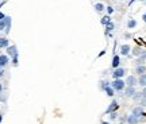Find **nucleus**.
Listing matches in <instances>:
<instances>
[{
    "instance_id": "obj_1",
    "label": "nucleus",
    "mask_w": 146,
    "mask_h": 124,
    "mask_svg": "<svg viewBox=\"0 0 146 124\" xmlns=\"http://www.w3.org/2000/svg\"><path fill=\"white\" fill-rule=\"evenodd\" d=\"M111 86L114 88V90H118V92H122L123 89L126 88V82L122 80V78H115L114 81L111 82Z\"/></svg>"
},
{
    "instance_id": "obj_2",
    "label": "nucleus",
    "mask_w": 146,
    "mask_h": 124,
    "mask_svg": "<svg viewBox=\"0 0 146 124\" xmlns=\"http://www.w3.org/2000/svg\"><path fill=\"white\" fill-rule=\"evenodd\" d=\"M126 74V69H123V67H116V69H114V73H112V77L115 78H123Z\"/></svg>"
},
{
    "instance_id": "obj_3",
    "label": "nucleus",
    "mask_w": 146,
    "mask_h": 124,
    "mask_svg": "<svg viewBox=\"0 0 146 124\" xmlns=\"http://www.w3.org/2000/svg\"><path fill=\"white\" fill-rule=\"evenodd\" d=\"M7 55L11 58H14V57H18V47L15 46V45H11V46H8L7 49Z\"/></svg>"
},
{
    "instance_id": "obj_4",
    "label": "nucleus",
    "mask_w": 146,
    "mask_h": 124,
    "mask_svg": "<svg viewBox=\"0 0 146 124\" xmlns=\"http://www.w3.org/2000/svg\"><path fill=\"white\" fill-rule=\"evenodd\" d=\"M126 86H135L138 85V78L135 76H129V77L126 78Z\"/></svg>"
},
{
    "instance_id": "obj_5",
    "label": "nucleus",
    "mask_w": 146,
    "mask_h": 124,
    "mask_svg": "<svg viewBox=\"0 0 146 124\" xmlns=\"http://www.w3.org/2000/svg\"><path fill=\"white\" fill-rule=\"evenodd\" d=\"M119 108V105H118V101L116 100H112L111 101V104H110V107L107 108V113H112V112H116V109Z\"/></svg>"
},
{
    "instance_id": "obj_6",
    "label": "nucleus",
    "mask_w": 146,
    "mask_h": 124,
    "mask_svg": "<svg viewBox=\"0 0 146 124\" xmlns=\"http://www.w3.org/2000/svg\"><path fill=\"white\" fill-rule=\"evenodd\" d=\"M10 63V57L7 54H0V67H5Z\"/></svg>"
},
{
    "instance_id": "obj_7",
    "label": "nucleus",
    "mask_w": 146,
    "mask_h": 124,
    "mask_svg": "<svg viewBox=\"0 0 146 124\" xmlns=\"http://www.w3.org/2000/svg\"><path fill=\"white\" fill-rule=\"evenodd\" d=\"M133 115H134V116H137V117H142V116H146V113H145V111H143V108H142V107H139V105L133 109Z\"/></svg>"
},
{
    "instance_id": "obj_8",
    "label": "nucleus",
    "mask_w": 146,
    "mask_h": 124,
    "mask_svg": "<svg viewBox=\"0 0 146 124\" xmlns=\"http://www.w3.org/2000/svg\"><path fill=\"white\" fill-rule=\"evenodd\" d=\"M123 90H125V96H126V97H133V96H134V93L137 92L135 86H126Z\"/></svg>"
},
{
    "instance_id": "obj_9",
    "label": "nucleus",
    "mask_w": 146,
    "mask_h": 124,
    "mask_svg": "<svg viewBox=\"0 0 146 124\" xmlns=\"http://www.w3.org/2000/svg\"><path fill=\"white\" fill-rule=\"evenodd\" d=\"M126 121H127V124H138L139 123V117H137V116H134L131 113L126 117Z\"/></svg>"
},
{
    "instance_id": "obj_10",
    "label": "nucleus",
    "mask_w": 146,
    "mask_h": 124,
    "mask_svg": "<svg viewBox=\"0 0 146 124\" xmlns=\"http://www.w3.org/2000/svg\"><path fill=\"white\" fill-rule=\"evenodd\" d=\"M131 53V47L129 45H122L120 46V54L122 55H129Z\"/></svg>"
},
{
    "instance_id": "obj_11",
    "label": "nucleus",
    "mask_w": 146,
    "mask_h": 124,
    "mask_svg": "<svg viewBox=\"0 0 146 124\" xmlns=\"http://www.w3.org/2000/svg\"><path fill=\"white\" fill-rule=\"evenodd\" d=\"M10 46V41L5 36H0V49H7Z\"/></svg>"
},
{
    "instance_id": "obj_12",
    "label": "nucleus",
    "mask_w": 146,
    "mask_h": 124,
    "mask_svg": "<svg viewBox=\"0 0 146 124\" xmlns=\"http://www.w3.org/2000/svg\"><path fill=\"white\" fill-rule=\"evenodd\" d=\"M142 51H143V49H142L141 46H135L134 49H133V50H131V54H133L134 57L138 58V57H139V55L142 54Z\"/></svg>"
},
{
    "instance_id": "obj_13",
    "label": "nucleus",
    "mask_w": 146,
    "mask_h": 124,
    "mask_svg": "<svg viewBox=\"0 0 146 124\" xmlns=\"http://www.w3.org/2000/svg\"><path fill=\"white\" fill-rule=\"evenodd\" d=\"M119 65H120V57H119V55H114L111 66L114 67V69H116V67H119Z\"/></svg>"
},
{
    "instance_id": "obj_14",
    "label": "nucleus",
    "mask_w": 146,
    "mask_h": 124,
    "mask_svg": "<svg viewBox=\"0 0 146 124\" xmlns=\"http://www.w3.org/2000/svg\"><path fill=\"white\" fill-rule=\"evenodd\" d=\"M138 85H139V86H142V88H145V86H146V73L138 77Z\"/></svg>"
},
{
    "instance_id": "obj_15",
    "label": "nucleus",
    "mask_w": 146,
    "mask_h": 124,
    "mask_svg": "<svg viewBox=\"0 0 146 124\" xmlns=\"http://www.w3.org/2000/svg\"><path fill=\"white\" fill-rule=\"evenodd\" d=\"M135 73L138 76H142V74H145L146 73V66L145 65H139V66L135 67Z\"/></svg>"
},
{
    "instance_id": "obj_16",
    "label": "nucleus",
    "mask_w": 146,
    "mask_h": 124,
    "mask_svg": "<svg viewBox=\"0 0 146 124\" xmlns=\"http://www.w3.org/2000/svg\"><path fill=\"white\" fill-rule=\"evenodd\" d=\"M4 22H5V30L4 31L8 34V32H10V30H11V18H10V16H5Z\"/></svg>"
},
{
    "instance_id": "obj_17",
    "label": "nucleus",
    "mask_w": 146,
    "mask_h": 124,
    "mask_svg": "<svg viewBox=\"0 0 146 124\" xmlns=\"http://www.w3.org/2000/svg\"><path fill=\"white\" fill-rule=\"evenodd\" d=\"M104 93L107 94V96H108V97H112V96L115 94V90H114V88L110 85V86H107V88L104 89Z\"/></svg>"
},
{
    "instance_id": "obj_18",
    "label": "nucleus",
    "mask_w": 146,
    "mask_h": 124,
    "mask_svg": "<svg viewBox=\"0 0 146 124\" xmlns=\"http://www.w3.org/2000/svg\"><path fill=\"white\" fill-rule=\"evenodd\" d=\"M127 27H129L130 30L135 28V27H137V20H135V19H130V20L127 22Z\"/></svg>"
},
{
    "instance_id": "obj_19",
    "label": "nucleus",
    "mask_w": 146,
    "mask_h": 124,
    "mask_svg": "<svg viewBox=\"0 0 146 124\" xmlns=\"http://www.w3.org/2000/svg\"><path fill=\"white\" fill-rule=\"evenodd\" d=\"M142 92H135L134 93V96H133V100H134V101H138V103H139V101H141L142 100Z\"/></svg>"
},
{
    "instance_id": "obj_20",
    "label": "nucleus",
    "mask_w": 146,
    "mask_h": 124,
    "mask_svg": "<svg viewBox=\"0 0 146 124\" xmlns=\"http://www.w3.org/2000/svg\"><path fill=\"white\" fill-rule=\"evenodd\" d=\"M100 23H102V24H104V26H107L108 23H111V18H110V15L103 16V18H102V20H100Z\"/></svg>"
},
{
    "instance_id": "obj_21",
    "label": "nucleus",
    "mask_w": 146,
    "mask_h": 124,
    "mask_svg": "<svg viewBox=\"0 0 146 124\" xmlns=\"http://www.w3.org/2000/svg\"><path fill=\"white\" fill-rule=\"evenodd\" d=\"M114 27H115V24H114V23H112V22H111V23H108V24L106 26V34L108 35L110 32H111V31L114 30Z\"/></svg>"
},
{
    "instance_id": "obj_22",
    "label": "nucleus",
    "mask_w": 146,
    "mask_h": 124,
    "mask_svg": "<svg viewBox=\"0 0 146 124\" xmlns=\"http://www.w3.org/2000/svg\"><path fill=\"white\" fill-rule=\"evenodd\" d=\"M110 85H111V82H108L107 80H104V81L102 80V81H100V89H102V90H104V89L107 88V86H110Z\"/></svg>"
},
{
    "instance_id": "obj_23",
    "label": "nucleus",
    "mask_w": 146,
    "mask_h": 124,
    "mask_svg": "<svg viewBox=\"0 0 146 124\" xmlns=\"http://www.w3.org/2000/svg\"><path fill=\"white\" fill-rule=\"evenodd\" d=\"M95 10L98 11V12H102V11H104V5L102 4V3H96L95 4Z\"/></svg>"
},
{
    "instance_id": "obj_24",
    "label": "nucleus",
    "mask_w": 146,
    "mask_h": 124,
    "mask_svg": "<svg viewBox=\"0 0 146 124\" xmlns=\"http://www.w3.org/2000/svg\"><path fill=\"white\" fill-rule=\"evenodd\" d=\"M145 61H146V59H143L142 57H138L135 59V65H137V66H139V65H145Z\"/></svg>"
},
{
    "instance_id": "obj_25",
    "label": "nucleus",
    "mask_w": 146,
    "mask_h": 124,
    "mask_svg": "<svg viewBox=\"0 0 146 124\" xmlns=\"http://www.w3.org/2000/svg\"><path fill=\"white\" fill-rule=\"evenodd\" d=\"M110 119H111V120L118 119V113H116V112H112V113H110Z\"/></svg>"
},
{
    "instance_id": "obj_26",
    "label": "nucleus",
    "mask_w": 146,
    "mask_h": 124,
    "mask_svg": "<svg viewBox=\"0 0 146 124\" xmlns=\"http://www.w3.org/2000/svg\"><path fill=\"white\" fill-rule=\"evenodd\" d=\"M3 30H5V22H4V19H3V20H0V31H3Z\"/></svg>"
},
{
    "instance_id": "obj_27",
    "label": "nucleus",
    "mask_w": 146,
    "mask_h": 124,
    "mask_svg": "<svg viewBox=\"0 0 146 124\" xmlns=\"http://www.w3.org/2000/svg\"><path fill=\"white\" fill-rule=\"evenodd\" d=\"M139 107H142V108L146 107V98H142L141 101H139Z\"/></svg>"
},
{
    "instance_id": "obj_28",
    "label": "nucleus",
    "mask_w": 146,
    "mask_h": 124,
    "mask_svg": "<svg viewBox=\"0 0 146 124\" xmlns=\"http://www.w3.org/2000/svg\"><path fill=\"white\" fill-rule=\"evenodd\" d=\"M18 57H14L12 58V65H14V66H18Z\"/></svg>"
},
{
    "instance_id": "obj_29",
    "label": "nucleus",
    "mask_w": 146,
    "mask_h": 124,
    "mask_svg": "<svg viewBox=\"0 0 146 124\" xmlns=\"http://www.w3.org/2000/svg\"><path fill=\"white\" fill-rule=\"evenodd\" d=\"M106 10H107V12H108V15H111V14L114 12V8H112V7H107Z\"/></svg>"
},
{
    "instance_id": "obj_30",
    "label": "nucleus",
    "mask_w": 146,
    "mask_h": 124,
    "mask_svg": "<svg viewBox=\"0 0 146 124\" xmlns=\"http://www.w3.org/2000/svg\"><path fill=\"white\" fill-rule=\"evenodd\" d=\"M4 67H0V77H3V76H4Z\"/></svg>"
},
{
    "instance_id": "obj_31",
    "label": "nucleus",
    "mask_w": 146,
    "mask_h": 124,
    "mask_svg": "<svg viewBox=\"0 0 146 124\" xmlns=\"http://www.w3.org/2000/svg\"><path fill=\"white\" fill-rule=\"evenodd\" d=\"M142 97L146 98V86H145L143 89H142Z\"/></svg>"
},
{
    "instance_id": "obj_32",
    "label": "nucleus",
    "mask_w": 146,
    "mask_h": 124,
    "mask_svg": "<svg viewBox=\"0 0 146 124\" xmlns=\"http://www.w3.org/2000/svg\"><path fill=\"white\" fill-rule=\"evenodd\" d=\"M0 101H7V96H0Z\"/></svg>"
},
{
    "instance_id": "obj_33",
    "label": "nucleus",
    "mask_w": 146,
    "mask_h": 124,
    "mask_svg": "<svg viewBox=\"0 0 146 124\" xmlns=\"http://www.w3.org/2000/svg\"><path fill=\"white\" fill-rule=\"evenodd\" d=\"M4 18H5V15H4V14H3V12H1V11H0V20H3Z\"/></svg>"
},
{
    "instance_id": "obj_34",
    "label": "nucleus",
    "mask_w": 146,
    "mask_h": 124,
    "mask_svg": "<svg viewBox=\"0 0 146 124\" xmlns=\"http://www.w3.org/2000/svg\"><path fill=\"white\" fill-rule=\"evenodd\" d=\"M142 20H143V22H146V12H145V14H143V15H142Z\"/></svg>"
},
{
    "instance_id": "obj_35",
    "label": "nucleus",
    "mask_w": 146,
    "mask_h": 124,
    "mask_svg": "<svg viewBox=\"0 0 146 124\" xmlns=\"http://www.w3.org/2000/svg\"><path fill=\"white\" fill-rule=\"evenodd\" d=\"M1 92H3V85L0 84V94H1Z\"/></svg>"
},
{
    "instance_id": "obj_36",
    "label": "nucleus",
    "mask_w": 146,
    "mask_h": 124,
    "mask_svg": "<svg viewBox=\"0 0 146 124\" xmlns=\"http://www.w3.org/2000/svg\"><path fill=\"white\" fill-rule=\"evenodd\" d=\"M1 121H3V115L0 113V124H1Z\"/></svg>"
},
{
    "instance_id": "obj_37",
    "label": "nucleus",
    "mask_w": 146,
    "mask_h": 124,
    "mask_svg": "<svg viewBox=\"0 0 146 124\" xmlns=\"http://www.w3.org/2000/svg\"><path fill=\"white\" fill-rule=\"evenodd\" d=\"M102 124H110L108 121H102Z\"/></svg>"
},
{
    "instance_id": "obj_38",
    "label": "nucleus",
    "mask_w": 146,
    "mask_h": 124,
    "mask_svg": "<svg viewBox=\"0 0 146 124\" xmlns=\"http://www.w3.org/2000/svg\"><path fill=\"white\" fill-rule=\"evenodd\" d=\"M134 1H135V0H131V1H130V4H133V3H134Z\"/></svg>"
},
{
    "instance_id": "obj_39",
    "label": "nucleus",
    "mask_w": 146,
    "mask_h": 124,
    "mask_svg": "<svg viewBox=\"0 0 146 124\" xmlns=\"http://www.w3.org/2000/svg\"><path fill=\"white\" fill-rule=\"evenodd\" d=\"M142 1H146V0H142Z\"/></svg>"
},
{
    "instance_id": "obj_40",
    "label": "nucleus",
    "mask_w": 146,
    "mask_h": 124,
    "mask_svg": "<svg viewBox=\"0 0 146 124\" xmlns=\"http://www.w3.org/2000/svg\"><path fill=\"white\" fill-rule=\"evenodd\" d=\"M145 3H146V1H145Z\"/></svg>"
}]
</instances>
